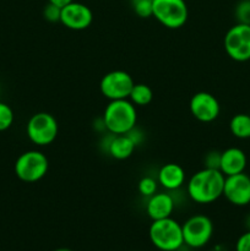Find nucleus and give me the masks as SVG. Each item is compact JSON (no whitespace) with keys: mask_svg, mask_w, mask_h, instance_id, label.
Instances as JSON below:
<instances>
[{"mask_svg":"<svg viewBox=\"0 0 250 251\" xmlns=\"http://www.w3.org/2000/svg\"><path fill=\"white\" fill-rule=\"evenodd\" d=\"M225 180V176L218 169L202 168L189 179L186 194L195 203H212L223 196Z\"/></svg>","mask_w":250,"mask_h":251,"instance_id":"1","label":"nucleus"},{"mask_svg":"<svg viewBox=\"0 0 250 251\" xmlns=\"http://www.w3.org/2000/svg\"><path fill=\"white\" fill-rule=\"evenodd\" d=\"M102 119L108 132L125 135L136 126V107L129 100H110L103 112Z\"/></svg>","mask_w":250,"mask_h":251,"instance_id":"2","label":"nucleus"},{"mask_svg":"<svg viewBox=\"0 0 250 251\" xmlns=\"http://www.w3.org/2000/svg\"><path fill=\"white\" fill-rule=\"evenodd\" d=\"M149 238L152 245L161 251H176L184 245L181 225L172 217L152 221Z\"/></svg>","mask_w":250,"mask_h":251,"instance_id":"3","label":"nucleus"},{"mask_svg":"<svg viewBox=\"0 0 250 251\" xmlns=\"http://www.w3.org/2000/svg\"><path fill=\"white\" fill-rule=\"evenodd\" d=\"M48 171V157L38 150L24 152L15 162V174L25 183H37L47 176Z\"/></svg>","mask_w":250,"mask_h":251,"instance_id":"4","label":"nucleus"},{"mask_svg":"<svg viewBox=\"0 0 250 251\" xmlns=\"http://www.w3.org/2000/svg\"><path fill=\"white\" fill-rule=\"evenodd\" d=\"M26 134L29 141L36 146H48L55 141L59 134L58 122L50 113H36L27 122Z\"/></svg>","mask_w":250,"mask_h":251,"instance_id":"5","label":"nucleus"},{"mask_svg":"<svg viewBox=\"0 0 250 251\" xmlns=\"http://www.w3.org/2000/svg\"><path fill=\"white\" fill-rule=\"evenodd\" d=\"M152 17L167 28L178 29L188 21V5L185 0H153Z\"/></svg>","mask_w":250,"mask_h":251,"instance_id":"6","label":"nucleus"},{"mask_svg":"<svg viewBox=\"0 0 250 251\" xmlns=\"http://www.w3.org/2000/svg\"><path fill=\"white\" fill-rule=\"evenodd\" d=\"M223 47L232 60L245 63L250 60V25L235 24L223 39Z\"/></svg>","mask_w":250,"mask_h":251,"instance_id":"7","label":"nucleus"},{"mask_svg":"<svg viewBox=\"0 0 250 251\" xmlns=\"http://www.w3.org/2000/svg\"><path fill=\"white\" fill-rule=\"evenodd\" d=\"M184 245L193 249L203 248L213 235V223L205 215H195L189 217L181 225Z\"/></svg>","mask_w":250,"mask_h":251,"instance_id":"8","label":"nucleus"},{"mask_svg":"<svg viewBox=\"0 0 250 251\" xmlns=\"http://www.w3.org/2000/svg\"><path fill=\"white\" fill-rule=\"evenodd\" d=\"M134 85V78L129 73L124 70H113L103 76L100 82V90L109 100H127Z\"/></svg>","mask_w":250,"mask_h":251,"instance_id":"9","label":"nucleus"},{"mask_svg":"<svg viewBox=\"0 0 250 251\" xmlns=\"http://www.w3.org/2000/svg\"><path fill=\"white\" fill-rule=\"evenodd\" d=\"M93 21V12L86 4L71 1L61 7L60 24L73 31H83L88 28Z\"/></svg>","mask_w":250,"mask_h":251,"instance_id":"10","label":"nucleus"},{"mask_svg":"<svg viewBox=\"0 0 250 251\" xmlns=\"http://www.w3.org/2000/svg\"><path fill=\"white\" fill-rule=\"evenodd\" d=\"M191 115L200 123H212L221 113V105L217 98L208 92L195 93L189 102Z\"/></svg>","mask_w":250,"mask_h":251,"instance_id":"11","label":"nucleus"},{"mask_svg":"<svg viewBox=\"0 0 250 251\" xmlns=\"http://www.w3.org/2000/svg\"><path fill=\"white\" fill-rule=\"evenodd\" d=\"M223 196L232 205L244 207L250 203V176L244 172L225 176Z\"/></svg>","mask_w":250,"mask_h":251,"instance_id":"12","label":"nucleus"},{"mask_svg":"<svg viewBox=\"0 0 250 251\" xmlns=\"http://www.w3.org/2000/svg\"><path fill=\"white\" fill-rule=\"evenodd\" d=\"M175 208V201L169 193H156L147 198L146 213L152 221L171 217Z\"/></svg>","mask_w":250,"mask_h":251,"instance_id":"13","label":"nucleus"},{"mask_svg":"<svg viewBox=\"0 0 250 251\" xmlns=\"http://www.w3.org/2000/svg\"><path fill=\"white\" fill-rule=\"evenodd\" d=\"M247 154L238 147H229L221 152L220 171L225 176L243 173L247 168Z\"/></svg>","mask_w":250,"mask_h":251,"instance_id":"14","label":"nucleus"},{"mask_svg":"<svg viewBox=\"0 0 250 251\" xmlns=\"http://www.w3.org/2000/svg\"><path fill=\"white\" fill-rule=\"evenodd\" d=\"M186 174L178 163H167L161 167L157 174V181L167 191H176L185 184Z\"/></svg>","mask_w":250,"mask_h":251,"instance_id":"15","label":"nucleus"},{"mask_svg":"<svg viewBox=\"0 0 250 251\" xmlns=\"http://www.w3.org/2000/svg\"><path fill=\"white\" fill-rule=\"evenodd\" d=\"M135 149H136V145L126 134L113 135L105 153L109 154L112 158L117 159V161H124L134 154Z\"/></svg>","mask_w":250,"mask_h":251,"instance_id":"16","label":"nucleus"},{"mask_svg":"<svg viewBox=\"0 0 250 251\" xmlns=\"http://www.w3.org/2000/svg\"><path fill=\"white\" fill-rule=\"evenodd\" d=\"M127 100L135 107H145V105H149L153 100V91L146 83H135Z\"/></svg>","mask_w":250,"mask_h":251,"instance_id":"17","label":"nucleus"},{"mask_svg":"<svg viewBox=\"0 0 250 251\" xmlns=\"http://www.w3.org/2000/svg\"><path fill=\"white\" fill-rule=\"evenodd\" d=\"M229 130L237 139H250V115L245 113L235 114L229 122Z\"/></svg>","mask_w":250,"mask_h":251,"instance_id":"18","label":"nucleus"},{"mask_svg":"<svg viewBox=\"0 0 250 251\" xmlns=\"http://www.w3.org/2000/svg\"><path fill=\"white\" fill-rule=\"evenodd\" d=\"M130 6H131L135 15H137L141 19L152 17L153 0H130Z\"/></svg>","mask_w":250,"mask_h":251,"instance_id":"19","label":"nucleus"},{"mask_svg":"<svg viewBox=\"0 0 250 251\" xmlns=\"http://www.w3.org/2000/svg\"><path fill=\"white\" fill-rule=\"evenodd\" d=\"M157 189H158V181L152 176H144L140 179L139 184H137V190H139L140 195L144 198H150V196L154 195L157 193Z\"/></svg>","mask_w":250,"mask_h":251,"instance_id":"20","label":"nucleus"},{"mask_svg":"<svg viewBox=\"0 0 250 251\" xmlns=\"http://www.w3.org/2000/svg\"><path fill=\"white\" fill-rule=\"evenodd\" d=\"M237 24L250 25V0H240L234 10Z\"/></svg>","mask_w":250,"mask_h":251,"instance_id":"21","label":"nucleus"},{"mask_svg":"<svg viewBox=\"0 0 250 251\" xmlns=\"http://www.w3.org/2000/svg\"><path fill=\"white\" fill-rule=\"evenodd\" d=\"M14 123V112L6 103L0 102V131L10 129Z\"/></svg>","mask_w":250,"mask_h":251,"instance_id":"22","label":"nucleus"},{"mask_svg":"<svg viewBox=\"0 0 250 251\" xmlns=\"http://www.w3.org/2000/svg\"><path fill=\"white\" fill-rule=\"evenodd\" d=\"M60 14L61 7L56 6V5L48 2L43 9V17L48 22L55 24V22H60Z\"/></svg>","mask_w":250,"mask_h":251,"instance_id":"23","label":"nucleus"},{"mask_svg":"<svg viewBox=\"0 0 250 251\" xmlns=\"http://www.w3.org/2000/svg\"><path fill=\"white\" fill-rule=\"evenodd\" d=\"M203 163H205V168L210 169H218L220 171L221 164V152L218 151H211L203 158Z\"/></svg>","mask_w":250,"mask_h":251,"instance_id":"24","label":"nucleus"},{"mask_svg":"<svg viewBox=\"0 0 250 251\" xmlns=\"http://www.w3.org/2000/svg\"><path fill=\"white\" fill-rule=\"evenodd\" d=\"M235 251H250V230H247L238 238Z\"/></svg>","mask_w":250,"mask_h":251,"instance_id":"25","label":"nucleus"},{"mask_svg":"<svg viewBox=\"0 0 250 251\" xmlns=\"http://www.w3.org/2000/svg\"><path fill=\"white\" fill-rule=\"evenodd\" d=\"M127 136L130 137V139L134 141V144L136 145V147L139 146V145H141L142 142H144V139H145V134L142 132L141 129H139L137 126H134L131 130H130L129 132H127Z\"/></svg>","mask_w":250,"mask_h":251,"instance_id":"26","label":"nucleus"},{"mask_svg":"<svg viewBox=\"0 0 250 251\" xmlns=\"http://www.w3.org/2000/svg\"><path fill=\"white\" fill-rule=\"evenodd\" d=\"M71 1H74V0H48V2H51V4L56 5L59 7H64L65 5L70 4Z\"/></svg>","mask_w":250,"mask_h":251,"instance_id":"27","label":"nucleus"},{"mask_svg":"<svg viewBox=\"0 0 250 251\" xmlns=\"http://www.w3.org/2000/svg\"><path fill=\"white\" fill-rule=\"evenodd\" d=\"M245 226H247L248 230H250V215L247 217V221H245Z\"/></svg>","mask_w":250,"mask_h":251,"instance_id":"28","label":"nucleus"},{"mask_svg":"<svg viewBox=\"0 0 250 251\" xmlns=\"http://www.w3.org/2000/svg\"><path fill=\"white\" fill-rule=\"evenodd\" d=\"M55 251H73L70 249H66V248H60V249H56Z\"/></svg>","mask_w":250,"mask_h":251,"instance_id":"29","label":"nucleus"},{"mask_svg":"<svg viewBox=\"0 0 250 251\" xmlns=\"http://www.w3.org/2000/svg\"><path fill=\"white\" fill-rule=\"evenodd\" d=\"M131 251H139V250H131Z\"/></svg>","mask_w":250,"mask_h":251,"instance_id":"30","label":"nucleus"}]
</instances>
